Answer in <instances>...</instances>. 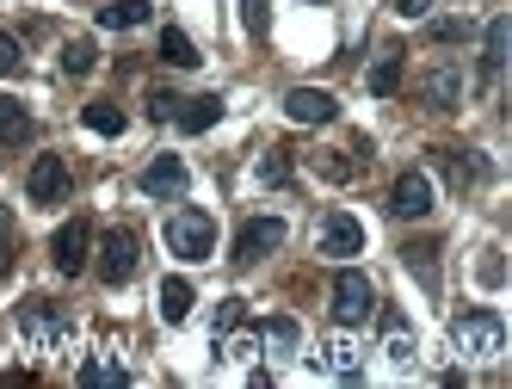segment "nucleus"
<instances>
[{
	"mask_svg": "<svg viewBox=\"0 0 512 389\" xmlns=\"http://www.w3.org/2000/svg\"><path fill=\"white\" fill-rule=\"evenodd\" d=\"M179 105H186V112H173V118H179V130H186V136H198V130H210L216 118H223V99H216V93H204V99H179Z\"/></svg>",
	"mask_w": 512,
	"mask_h": 389,
	"instance_id": "15",
	"label": "nucleus"
},
{
	"mask_svg": "<svg viewBox=\"0 0 512 389\" xmlns=\"http://www.w3.org/2000/svg\"><path fill=\"white\" fill-rule=\"evenodd\" d=\"M321 254H327V260L364 254V223L352 217V210H327V217H321Z\"/></svg>",
	"mask_w": 512,
	"mask_h": 389,
	"instance_id": "7",
	"label": "nucleus"
},
{
	"mask_svg": "<svg viewBox=\"0 0 512 389\" xmlns=\"http://www.w3.org/2000/svg\"><path fill=\"white\" fill-rule=\"evenodd\" d=\"M475 278H482V285L494 291V285H506V266H500V247H488L482 260H475Z\"/></svg>",
	"mask_w": 512,
	"mask_h": 389,
	"instance_id": "31",
	"label": "nucleus"
},
{
	"mask_svg": "<svg viewBox=\"0 0 512 389\" xmlns=\"http://www.w3.org/2000/svg\"><path fill=\"white\" fill-rule=\"evenodd\" d=\"M253 352H260V340L229 328V340H223V359H235V365H253Z\"/></svg>",
	"mask_w": 512,
	"mask_h": 389,
	"instance_id": "29",
	"label": "nucleus"
},
{
	"mask_svg": "<svg viewBox=\"0 0 512 389\" xmlns=\"http://www.w3.org/2000/svg\"><path fill=\"white\" fill-rule=\"evenodd\" d=\"M432 7H438V0H395V13H401V19H426Z\"/></svg>",
	"mask_w": 512,
	"mask_h": 389,
	"instance_id": "35",
	"label": "nucleus"
},
{
	"mask_svg": "<svg viewBox=\"0 0 512 389\" xmlns=\"http://www.w3.org/2000/svg\"><path fill=\"white\" fill-rule=\"evenodd\" d=\"M371 93H377V99H395V93H401V50H383V56L371 62Z\"/></svg>",
	"mask_w": 512,
	"mask_h": 389,
	"instance_id": "19",
	"label": "nucleus"
},
{
	"mask_svg": "<svg viewBox=\"0 0 512 389\" xmlns=\"http://www.w3.org/2000/svg\"><path fill=\"white\" fill-rule=\"evenodd\" d=\"M266 340H272L278 352H297V340H303V328H297V322H290V315H272V322H266Z\"/></svg>",
	"mask_w": 512,
	"mask_h": 389,
	"instance_id": "28",
	"label": "nucleus"
},
{
	"mask_svg": "<svg viewBox=\"0 0 512 389\" xmlns=\"http://www.w3.org/2000/svg\"><path fill=\"white\" fill-rule=\"evenodd\" d=\"M506 31H512V25H506V13H500V19L488 25V44H482V75H488V81H500V68H506Z\"/></svg>",
	"mask_w": 512,
	"mask_h": 389,
	"instance_id": "22",
	"label": "nucleus"
},
{
	"mask_svg": "<svg viewBox=\"0 0 512 389\" xmlns=\"http://www.w3.org/2000/svg\"><path fill=\"white\" fill-rule=\"evenodd\" d=\"M383 352H389L395 365H408L414 352H420V346H414V334H408V322H401V315H383Z\"/></svg>",
	"mask_w": 512,
	"mask_h": 389,
	"instance_id": "21",
	"label": "nucleus"
},
{
	"mask_svg": "<svg viewBox=\"0 0 512 389\" xmlns=\"http://www.w3.org/2000/svg\"><path fill=\"white\" fill-rule=\"evenodd\" d=\"M25 136H31V112H25L13 93H0V143H13V149H19Z\"/></svg>",
	"mask_w": 512,
	"mask_h": 389,
	"instance_id": "16",
	"label": "nucleus"
},
{
	"mask_svg": "<svg viewBox=\"0 0 512 389\" xmlns=\"http://www.w3.org/2000/svg\"><path fill=\"white\" fill-rule=\"evenodd\" d=\"M173 112H179L173 93H149V118H173Z\"/></svg>",
	"mask_w": 512,
	"mask_h": 389,
	"instance_id": "34",
	"label": "nucleus"
},
{
	"mask_svg": "<svg viewBox=\"0 0 512 389\" xmlns=\"http://www.w3.org/2000/svg\"><path fill=\"white\" fill-rule=\"evenodd\" d=\"M284 180H290L284 149H266V161H260V186H284Z\"/></svg>",
	"mask_w": 512,
	"mask_h": 389,
	"instance_id": "30",
	"label": "nucleus"
},
{
	"mask_svg": "<svg viewBox=\"0 0 512 389\" xmlns=\"http://www.w3.org/2000/svg\"><path fill=\"white\" fill-rule=\"evenodd\" d=\"M161 62H173V68H198L204 56H198V44H192L179 25H167V31H161Z\"/></svg>",
	"mask_w": 512,
	"mask_h": 389,
	"instance_id": "20",
	"label": "nucleus"
},
{
	"mask_svg": "<svg viewBox=\"0 0 512 389\" xmlns=\"http://www.w3.org/2000/svg\"><path fill=\"white\" fill-rule=\"evenodd\" d=\"M62 192H68V161L62 155H38L31 173H25V198L31 204H56Z\"/></svg>",
	"mask_w": 512,
	"mask_h": 389,
	"instance_id": "10",
	"label": "nucleus"
},
{
	"mask_svg": "<svg viewBox=\"0 0 512 389\" xmlns=\"http://www.w3.org/2000/svg\"><path fill=\"white\" fill-rule=\"evenodd\" d=\"M463 31H469L463 19H438V25H432V38H438V44H451V38H463Z\"/></svg>",
	"mask_w": 512,
	"mask_h": 389,
	"instance_id": "36",
	"label": "nucleus"
},
{
	"mask_svg": "<svg viewBox=\"0 0 512 389\" xmlns=\"http://www.w3.org/2000/svg\"><path fill=\"white\" fill-rule=\"evenodd\" d=\"M401 254H408V266L420 272V285H426V291H438V266H432L438 247H432V241H420V247H401Z\"/></svg>",
	"mask_w": 512,
	"mask_h": 389,
	"instance_id": "26",
	"label": "nucleus"
},
{
	"mask_svg": "<svg viewBox=\"0 0 512 389\" xmlns=\"http://www.w3.org/2000/svg\"><path fill=\"white\" fill-rule=\"evenodd\" d=\"M272 247H284V223H278V217H253V223H241V235H235V266L266 260Z\"/></svg>",
	"mask_w": 512,
	"mask_h": 389,
	"instance_id": "8",
	"label": "nucleus"
},
{
	"mask_svg": "<svg viewBox=\"0 0 512 389\" xmlns=\"http://www.w3.org/2000/svg\"><path fill=\"white\" fill-rule=\"evenodd\" d=\"M75 377H81V383H112V389H124V383H130V371H124V365H112V359H87Z\"/></svg>",
	"mask_w": 512,
	"mask_h": 389,
	"instance_id": "25",
	"label": "nucleus"
},
{
	"mask_svg": "<svg viewBox=\"0 0 512 389\" xmlns=\"http://www.w3.org/2000/svg\"><path fill=\"white\" fill-rule=\"evenodd\" d=\"M192 303H198V297H192L186 278H167V285H161V322H173V328H179V322L192 315Z\"/></svg>",
	"mask_w": 512,
	"mask_h": 389,
	"instance_id": "17",
	"label": "nucleus"
},
{
	"mask_svg": "<svg viewBox=\"0 0 512 389\" xmlns=\"http://www.w3.org/2000/svg\"><path fill=\"white\" fill-rule=\"evenodd\" d=\"M136 260H142L136 229H105V247H99V272H105V285H124V278H136Z\"/></svg>",
	"mask_w": 512,
	"mask_h": 389,
	"instance_id": "5",
	"label": "nucleus"
},
{
	"mask_svg": "<svg viewBox=\"0 0 512 389\" xmlns=\"http://www.w3.org/2000/svg\"><path fill=\"white\" fill-rule=\"evenodd\" d=\"M389 210H395V217H408V223H420L426 210H432V180H426L420 167H408V173L395 180V192H389Z\"/></svg>",
	"mask_w": 512,
	"mask_h": 389,
	"instance_id": "11",
	"label": "nucleus"
},
{
	"mask_svg": "<svg viewBox=\"0 0 512 389\" xmlns=\"http://www.w3.org/2000/svg\"><path fill=\"white\" fill-rule=\"evenodd\" d=\"M93 62H99L93 38H68L62 44V68H68V75H93Z\"/></svg>",
	"mask_w": 512,
	"mask_h": 389,
	"instance_id": "24",
	"label": "nucleus"
},
{
	"mask_svg": "<svg viewBox=\"0 0 512 389\" xmlns=\"http://www.w3.org/2000/svg\"><path fill=\"white\" fill-rule=\"evenodd\" d=\"M87 241H93V223H87V217H68V223L56 229V241H50V260H56V272H62V278L87 272Z\"/></svg>",
	"mask_w": 512,
	"mask_h": 389,
	"instance_id": "6",
	"label": "nucleus"
},
{
	"mask_svg": "<svg viewBox=\"0 0 512 389\" xmlns=\"http://www.w3.org/2000/svg\"><path fill=\"white\" fill-rule=\"evenodd\" d=\"M142 19H149V0H112V7H99L105 31H136Z\"/></svg>",
	"mask_w": 512,
	"mask_h": 389,
	"instance_id": "18",
	"label": "nucleus"
},
{
	"mask_svg": "<svg viewBox=\"0 0 512 389\" xmlns=\"http://www.w3.org/2000/svg\"><path fill=\"white\" fill-rule=\"evenodd\" d=\"M142 192H149V198H179V192H186V161H179V155H155L149 167H142Z\"/></svg>",
	"mask_w": 512,
	"mask_h": 389,
	"instance_id": "13",
	"label": "nucleus"
},
{
	"mask_svg": "<svg viewBox=\"0 0 512 389\" xmlns=\"http://www.w3.org/2000/svg\"><path fill=\"white\" fill-rule=\"evenodd\" d=\"M241 328V297H223V309H216V334Z\"/></svg>",
	"mask_w": 512,
	"mask_h": 389,
	"instance_id": "33",
	"label": "nucleus"
},
{
	"mask_svg": "<svg viewBox=\"0 0 512 389\" xmlns=\"http://www.w3.org/2000/svg\"><path fill=\"white\" fill-rule=\"evenodd\" d=\"M420 99L432 105V112H457L463 105V68L451 56H432L426 75H420Z\"/></svg>",
	"mask_w": 512,
	"mask_h": 389,
	"instance_id": "4",
	"label": "nucleus"
},
{
	"mask_svg": "<svg viewBox=\"0 0 512 389\" xmlns=\"http://www.w3.org/2000/svg\"><path fill=\"white\" fill-rule=\"evenodd\" d=\"M241 25H247V38H266V25H272V0H241Z\"/></svg>",
	"mask_w": 512,
	"mask_h": 389,
	"instance_id": "27",
	"label": "nucleus"
},
{
	"mask_svg": "<svg viewBox=\"0 0 512 389\" xmlns=\"http://www.w3.org/2000/svg\"><path fill=\"white\" fill-rule=\"evenodd\" d=\"M334 112H340V99L321 93V87H290L284 93V118L290 124H334Z\"/></svg>",
	"mask_w": 512,
	"mask_h": 389,
	"instance_id": "9",
	"label": "nucleus"
},
{
	"mask_svg": "<svg viewBox=\"0 0 512 389\" xmlns=\"http://www.w3.org/2000/svg\"><path fill=\"white\" fill-rule=\"evenodd\" d=\"M0 235H7V241H13V210H7V204H0Z\"/></svg>",
	"mask_w": 512,
	"mask_h": 389,
	"instance_id": "38",
	"label": "nucleus"
},
{
	"mask_svg": "<svg viewBox=\"0 0 512 389\" xmlns=\"http://www.w3.org/2000/svg\"><path fill=\"white\" fill-rule=\"evenodd\" d=\"M309 365H315V371H327V377H358V365H364V359H358V346H352L346 334H327V340L309 352Z\"/></svg>",
	"mask_w": 512,
	"mask_h": 389,
	"instance_id": "12",
	"label": "nucleus"
},
{
	"mask_svg": "<svg viewBox=\"0 0 512 389\" xmlns=\"http://www.w3.org/2000/svg\"><path fill=\"white\" fill-rule=\"evenodd\" d=\"M7 266H13V241L0 235V278H7Z\"/></svg>",
	"mask_w": 512,
	"mask_h": 389,
	"instance_id": "37",
	"label": "nucleus"
},
{
	"mask_svg": "<svg viewBox=\"0 0 512 389\" xmlns=\"http://www.w3.org/2000/svg\"><path fill=\"white\" fill-rule=\"evenodd\" d=\"M81 124H87L93 136H124V112H118V105H105V99H93V105H87Z\"/></svg>",
	"mask_w": 512,
	"mask_h": 389,
	"instance_id": "23",
	"label": "nucleus"
},
{
	"mask_svg": "<svg viewBox=\"0 0 512 389\" xmlns=\"http://www.w3.org/2000/svg\"><path fill=\"white\" fill-rule=\"evenodd\" d=\"M167 247H173V254L179 260H210L216 254V217H210V210H173V217H167Z\"/></svg>",
	"mask_w": 512,
	"mask_h": 389,
	"instance_id": "2",
	"label": "nucleus"
},
{
	"mask_svg": "<svg viewBox=\"0 0 512 389\" xmlns=\"http://www.w3.org/2000/svg\"><path fill=\"white\" fill-rule=\"evenodd\" d=\"M25 68V56H19V38H7V31H0V75H19Z\"/></svg>",
	"mask_w": 512,
	"mask_h": 389,
	"instance_id": "32",
	"label": "nucleus"
},
{
	"mask_svg": "<svg viewBox=\"0 0 512 389\" xmlns=\"http://www.w3.org/2000/svg\"><path fill=\"white\" fill-rule=\"evenodd\" d=\"M451 346L463 352V359H500L506 352V322L494 309H469L451 322Z\"/></svg>",
	"mask_w": 512,
	"mask_h": 389,
	"instance_id": "1",
	"label": "nucleus"
},
{
	"mask_svg": "<svg viewBox=\"0 0 512 389\" xmlns=\"http://www.w3.org/2000/svg\"><path fill=\"white\" fill-rule=\"evenodd\" d=\"M371 315H377V285L358 266H346L334 278V322L340 328H358V322H371Z\"/></svg>",
	"mask_w": 512,
	"mask_h": 389,
	"instance_id": "3",
	"label": "nucleus"
},
{
	"mask_svg": "<svg viewBox=\"0 0 512 389\" xmlns=\"http://www.w3.org/2000/svg\"><path fill=\"white\" fill-rule=\"evenodd\" d=\"M19 328L31 334V346H38V352H50V346L62 340V315H56L50 303H25V309H19Z\"/></svg>",
	"mask_w": 512,
	"mask_h": 389,
	"instance_id": "14",
	"label": "nucleus"
}]
</instances>
